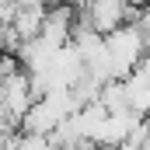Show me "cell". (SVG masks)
<instances>
[{
  "label": "cell",
  "instance_id": "obj_1",
  "mask_svg": "<svg viewBox=\"0 0 150 150\" xmlns=\"http://www.w3.org/2000/svg\"><path fill=\"white\" fill-rule=\"evenodd\" d=\"M147 52V42H143V32L136 21H122L119 28L105 32V70H108V80H122L126 74H133L140 67Z\"/></svg>",
  "mask_w": 150,
  "mask_h": 150
},
{
  "label": "cell",
  "instance_id": "obj_2",
  "mask_svg": "<svg viewBox=\"0 0 150 150\" xmlns=\"http://www.w3.org/2000/svg\"><path fill=\"white\" fill-rule=\"evenodd\" d=\"M0 101H4V108H7L11 126H18V122L25 119V112L32 108V101H35V91H32L28 74H21V70H7V74L0 77Z\"/></svg>",
  "mask_w": 150,
  "mask_h": 150
},
{
  "label": "cell",
  "instance_id": "obj_3",
  "mask_svg": "<svg viewBox=\"0 0 150 150\" xmlns=\"http://www.w3.org/2000/svg\"><path fill=\"white\" fill-rule=\"evenodd\" d=\"M70 32H74V11H70V4H56L52 11H45L38 35L45 38L49 45H67Z\"/></svg>",
  "mask_w": 150,
  "mask_h": 150
},
{
  "label": "cell",
  "instance_id": "obj_4",
  "mask_svg": "<svg viewBox=\"0 0 150 150\" xmlns=\"http://www.w3.org/2000/svg\"><path fill=\"white\" fill-rule=\"evenodd\" d=\"M7 150H18V147H14V140H11V143H7Z\"/></svg>",
  "mask_w": 150,
  "mask_h": 150
}]
</instances>
